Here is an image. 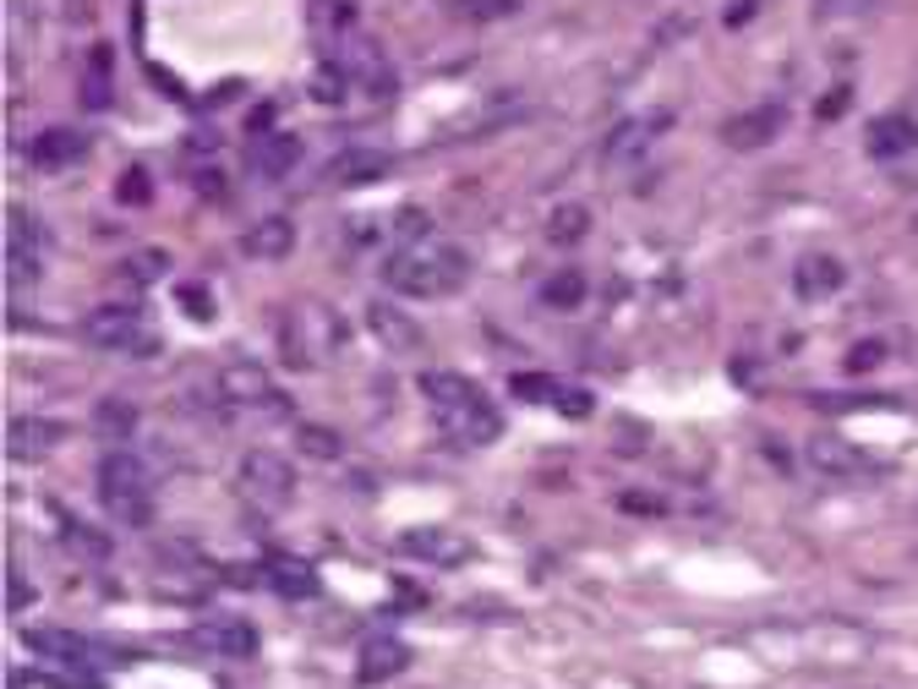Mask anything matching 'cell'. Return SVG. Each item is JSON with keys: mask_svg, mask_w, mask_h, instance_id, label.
<instances>
[{"mask_svg": "<svg viewBox=\"0 0 918 689\" xmlns=\"http://www.w3.org/2000/svg\"><path fill=\"white\" fill-rule=\"evenodd\" d=\"M383 279L399 290V295H448L471 279V257L466 246H437V241H421V246H404L383 263Z\"/></svg>", "mask_w": 918, "mask_h": 689, "instance_id": "obj_1", "label": "cell"}, {"mask_svg": "<svg viewBox=\"0 0 918 689\" xmlns=\"http://www.w3.org/2000/svg\"><path fill=\"white\" fill-rule=\"evenodd\" d=\"M421 395H426V406L437 411L443 433H454V438L493 444V438L504 433L498 411L482 400V389H476L471 378H459V373H426V378H421Z\"/></svg>", "mask_w": 918, "mask_h": 689, "instance_id": "obj_2", "label": "cell"}, {"mask_svg": "<svg viewBox=\"0 0 918 689\" xmlns=\"http://www.w3.org/2000/svg\"><path fill=\"white\" fill-rule=\"evenodd\" d=\"M99 504H105L110 520L143 531V525L154 520V482H148V466H143L137 455H121V449L105 455V460H99Z\"/></svg>", "mask_w": 918, "mask_h": 689, "instance_id": "obj_3", "label": "cell"}, {"mask_svg": "<svg viewBox=\"0 0 918 689\" xmlns=\"http://www.w3.org/2000/svg\"><path fill=\"white\" fill-rule=\"evenodd\" d=\"M83 339L94 351H116V356H159V334L137 317V306H99L83 317Z\"/></svg>", "mask_w": 918, "mask_h": 689, "instance_id": "obj_4", "label": "cell"}, {"mask_svg": "<svg viewBox=\"0 0 918 689\" xmlns=\"http://www.w3.org/2000/svg\"><path fill=\"white\" fill-rule=\"evenodd\" d=\"M399 553H410V558L432 564V569H459V564L476 558V542L459 536V531H448V525H421V531H404V536H399Z\"/></svg>", "mask_w": 918, "mask_h": 689, "instance_id": "obj_5", "label": "cell"}, {"mask_svg": "<svg viewBox=\"0 0 918 689\" xmlns=\"http://www.w3.org/2000/svg\"><path fill=\"white\" fill-rule=\"evenodd\" d=\"M241 493H246L252 504H263V509H279V504L295 493V471H290L279 455L252 449V455L241 460Z\"/></svg>", "mask_w": 918, "mask_h": 689, "instance_id": "obj_6", "label": "cell"}, {"mask_svg": "<svg viewBox=\"0 0 918 689\" xmlns=\"http://www.w3.org/2000/svg\"><path fill=\"white\" fill-rule=\"evenodd\" d=\"M61 444H67V427L50 422V416H12V427H7V455L23 460V466L56 455Z\"/></svg>", "mask_w": 918, "mask_h": 689, "instance_id": "obj_7", "label": "cell"}, {"mask_svg": "<svg viewBox=\"0 0 918 689\" xmlns=\"http://www.w3.org/2000/svg\"><path fill=\"white\" fill-rule=\"evenodd\" d=\"M257 580H263L274 596H285V602H306V596L317 591V575H312V564H306V558H295V553H268Z\"/></svg>", "mask_w": 918, "mask_h": 689, "instance_id": "obj_8", "label": "cell"}, {"mask_svg": "<svg viewBox=\"0 0 918 689\" xmlns=\"http://www.w3.org/2000/svg\"><path fill=\"white\" fill-rule=\"evenodd\" d=\"M366 328L377 334V344H383V351H394V356L421 351V328H415V317H404L394 301H372V306H366Z\"/></svg>", "mask_w": 918, "mask_h": 689, "instance_id": "obj_9", "label": "cell"}, {"mask_svg": "<svg viewBox=\"0 0 918 689\" xmlns=\"http://www.w3.org/2000/svg\"><path fill=\"white\" fill-rule=\"evenodd\" d=\"M192 645H203V651H219V656H257V629L246 624V618H208V624H197L192 629Z\"/></svg>", "mask_w": 918, "mask_h": 689, "instance_id": "obj_10", "label": "cell"}, {"mask_svg": "<svg viewBox=\"0 0 918 689\" xmlns=\"http://www.w3.org/2000/svg\"><path fill=\"white\" fill-rule=\"evenodd\" d=\"M776 132H782V105H760V110L733 116V121L722 126V143L738 148V154H754V148H765Z\"/></svg>", "mask_w": 918, "mask_h": 689, "instance_id": "obj_11", "label": "cell"}, {"mask_svg": "<svg viewBox=\"0 0 918 689\" xmlns=\"http://www.w3.org/2000/svg\"><path fill=\"white\" fill-rule=\"evenodd\" d=\"M404 667H410V645L394 640V634H372V640L361 645V656H355V678H361V684H388V678L404 673Z\"/></svg>", "mask_w": 918, "mask_h": 689, "instance_id": "obj_12", "label": "cell"}, {"mask_svg": "<svg viewBox=\"0 0 918 689\" xmlns=\"http://www.w3.org/2000/svg\"><path fill=\"white\" fill-rule=\"evenodd\" d=\"M88 154V137L77 132V126H45L39 137H34V148H28V159L39 165V170H67V165H77Z\"/></svg>", "mask_w": 918, "mask_h": 689, "instance_id": "obj_13", "label": "cell"}, {"mask_svg": "<svg viewBox=\"0 0 918 689\" xmlns=\"http://www.w3.org/2000/svg\"><path fill=\"white\" fill-rule=\"evenodd\" d=\"M241 252L257 257V263H279V257L295 252V225H290L285 214H268V219H257V225L241 235Z\"/></svg>", "mask_w": 918, "mask_h": 689, "instance_id": "obj_14", "label": "cell"}, {"mask_svg": "<svg viewBox=\"0 0 918 689\" xmlns=\"http://www.w3.org/2000/svg\"><path fill=\"white\" fill-rule=\"evenodd\" d=\"M809 466L820 471V476H836V482H847V476H858V471H869V460L847 444V438H836V433H820V438H809Z\"/></svg>", "mask_w": 918, "mask_h": 689, "instance_id": "obj_15", "label": "cell"}, {"mask_svg": "<svg viewBox=\"0 0 918 689\" xmlns=\"http://www.w3.org/2000/svg\"><path fill=\"white\" fill-rule=\"evenodd\" d=\"M7 257H12V279L39 274V225L28 208H12V219H7Z\"/></svg>", "mask_w": 918, "mask_h": 689, "instance_id": "obj_16", "label": "cell"}, {"mask_svg": "<svg viewBox=\"0 0 918 689\" xmlns=\"http://www.w3.org/2000/svg\"><path fill=\"white\" fill-rule=\"evenodd\" d=\"M842 263L831 257V252H809L804 263H798V274H793V285H798V295L804 301H825V295H836L842 290Z\"/></svg>", "mask_w": 918, "mask_h": 689, "instance_id": "obj_17", "label": "cell"}, {"mask_svg": "<svg viewBox=\"0 0 918 689\" xmlns=\"http://www.w3.org/2000/svg\"><path fill=\"white\" fill-rule=\"evenodd\" d=\"M219 389H225V400H241V406H274V384L257 362H230L219 373Z\"/></svg>", "mask_w": 918, "mask_h": 689, "instance_id": "obj_18", "label": "cell"}, {"mask_svg": "<svg viewBox=\"0 0 918 689\" xmlns=\"http://www.w3.org/2000/svg\"><path fill=\"white\" fill-rule=\"evenodd\" d=\"M913 143H918V132H913V121H902V116H880V121L869 126V137H863L869 159H880V165L913 154Z\"/></svg>", "mask_w": 918, "mask_h": 689, "instance_id": "obj_19", "label": "cell"}, {"mask_svg": "<svg viewBox=\"0 0 918 689\" xmlns=\"http://www.w3.org/2000/svg\"><path fill=\"white\" fill-rule=\"evenodd\" d=\"M388 176V154L383 148H350L328 165V181L334 186H366V181H383Z\"/></svg>", "mask_w": 918, "mask_h": 689, "instance_id": "obj_20", "label": "cell"}, {"mask_svg": "<svg viewBox=\"0 0 918 689\" xmlns=\"http://www.w3.org/2000/svg\"><path fill=\"white\" fill-rule=\"evenodd\" d=\"M295 159H301V143H295V137H263V143H257V154H252V165H257L268 181L290 176V170H295Z\"/></svg>", "mask_w": 918, "mask_h": 689, "instance_id": "obj_21", "label": "cell"}, {"mask_svg": "<svg viewBox=\"0 0 918 689\" xmlns=\"http://www.w3.org/2000/svg\"><path fill=\"white\" fill-rule=\"evenodd\" d=\"M542 301H547V306H558V312H575V306L585 301V274H580V268H558V274H547Z\"/></svg>", "mask_w": 918, "mask_h": 689, "instance_id": "obj_22", "label": "cell"}, {"mask_svg": "<svg viewBox=\"0 0 918 689\" xmlns=\"http://www.w3.org/2000/svg\"><path fill=\"white\" fill-rule=\"evenodd\" d=\"M61 542H67L72 553H83L88 564L110 558V536H99V531H94V525H83L77 515H61Z\"/></svg>", "mask_w": 918, "mask_h": 689, "instance_id": "obj_23", "label": "cell"}, {"mask_svg": "<svg viewBox=\"0 0 918 689\" xmlns=\"http://www.w3.org/2000/svg\"><path fill=\"white\" fill-rule=\"evenodd\" d=\"M83 83H88V88H83V105H88V110H105V105H110V45H94Z\"/></svg>", "mask_w": 918, "mask_h": 689, "instance_id": "obj_24", "label": "cell"}, {"mask_svg": "<svg viewBox=\"0 0 918 689\" xmlns=\"http://www.w3.org/2000/svg\"><path fill=\"white\" fill-rule=\"evenodd\" d=\"M585 230H591V214H585L580 203H564V208L547 219V241H553V246H575Z\"/></svg>", "mask_w": 918, "mask_h": 689, "instance_id": "obj_25", "label": "cell"}, {"mask_svg": "<svg viewBox=\"0 0 918 689\" xmlns=\"http://www.w3.org/2000/svg\"><path fill=\"white\" fill-rule=\"evenodd\" d=\"M295 449H301V455H312V460H339V449H345V444H339V433H334V427L301 422V427H295Z\"/></svg>", "mask_w": 918, "mask_h": 689, "instance_id": "obj_26", "label": "cell"}, {"mask_svg": "<svg viewBox=\"0 0 918 689\" xmlns=\"http://www.w3.org/2000/svg\"><path fill=\"white\" fill-rule=\"evenodd\" d=\"M662 121H667V116H656V121H624V126L613 132V143H607V154H613V159H624L629 148L640 154V148H645V137H656V132H662Z\"/></svg>", "mask_w": 918, "mask_h": 689, "instance_id": "obj_27", "label": "cell"}, {"mask_svg": "<svg viewBox=\"0 0 918 689\" xmlns=\"http://www.w3.org/2000/svg\"><path fill=\"white\" fill-rule=\"evenodd\" d=\"M94 422H99V433H105V438H132V427H137V411H132L126 400H105V406L94 411Z\"/></svg>", "mask_w": 918, "mask_h": 689, "instance_id": "obj_28", "label": "cell"}, {"mask_svg": "<svg viewBox=\"0 0 918 689\" xmlns=\"http://www.w3.org/2000/svg\"><path fill=\"white\" fill-rule=\"evenodd\" d=\"M553 411H558V416H569V422H580V416H591V411H596V395H591V389H580V384H558Z\"/></svg>", "mask_w": 918, "mask_h": 689, "instance_id": "obj_29", "label": "cell"}, {"mask_svg": "<svg viewBox=\"0 0 918 689\" xmlns=\"http://www.w3.org/2000/svg\"><path fill=\"white\" fill-rule=\"evenodd\" d=\"M176 301H181V312H186L192 323H214V317H219V306H214L208 285H181V290H176Z\"/></svg>", "mask_w": 918, "mask_h": 689, "instance_id": "obj_30", "label": "cell"}, {"mask_svg": "<svg viewBox=\"0 0 918 689\" xmlns=\"http://www.w3.org/2000/svg\"><path fill=\"white\" fill-rule=\"evenodd\" d=\"M526 406H553V395H558V378H542V373H515V384H509Z\"/></svg>", "mask_w": 918, "mask_h": 689, "instance_id": "obj_31", "label": "cell"}, {"mask_svg": "<svg viewBox=\"0 0 918 689\" xmlns=\"http://www.w3.org/2000/svg\"><path fill=\"white\" fill-rule=\"evenodd\" d=\"M520 7V0H454V12L459 17H471V23H493V17H509Z\"/></svg>", "mask_w": 918, "mask_h": 689, "instance_id": "obj_32", "label": "cell"}, {"mask_svg": "<svg viewBox=\"0 0 918 689\" xmlns=\"http://www.w3.org/2000/svg\"><path fill=\"white\" fill-rule=\"evenodd\" d=\"M880 406H891V400H880V395H814V411H880Z\"/></svg>", "mask_w": 918, "mask_h": 689, "instance_id": "obj_33", "label": "cell"}, {"mask_svg": "<svg viewBox=\"0 0 918 689\" xmlns=\"http://www.w3.org/2000/svg\"><path fill=\"white\" fill-rule=\"evenodd\" d=\"M126 274H132L137 285H154V279L170 274V257H165V252H137V257L126 263Z\"/></svg>", "mask_w": 918, "mask_h": 689, "instance_id": "obj_34", "label": "cell"}, {"mask_svg": "<svg viewBox=\"0 0 918 689\" xmlns=\"http://www.w3.org/2000/svg\"><path fill=\"white\" fill-rule=\"evenodd\" d=\"M885 362V344L880 339H863L858 351H847V373H874Z\"/></svg>", "mask_w": 918, "mask_h": 689, "instance_id": "obj_35", "label": "cell"}, {"mask_svg": "<svg viewBox=\"0 0 918 689\" xmlns=\"http://www.w3.org/2000/svg\"><path fill=\"white\" fill-rule=\"evenodd\" d=\"M121 203H148V176H143V170H126V176H121Z\"/></svg>", "mask_w": 918, "mask_h": 689, "instance_id": "obj_36", "label": "cell"}, {"mask_svg": "<svg viewBox=\"0 0 918 689\" xmlns=\"http://www.w3.org/2000/svg\"><path fill=\"white\" fill-rule=\"evenodd\" d=\"M7 602H12V613H23V607H28V602H34V585H28V580H23V575H17V569H12V575H7Z\"/></svg>", "mask_w": 918, "mask_h": 689, "instance_id": "obj_37", "label": "cell"}, {"mask_svg": "<svg viewBox=\"0 0 918 689\" xmlns=\"http://www.w3.org/2000/svg\"><path fill=\"white\" fill-rule=\"evenodd\" d=\"M618 509H629V515H662V498H651V493H624Z\"/></svg>", "mask_w": 918, "mask_h": 689, "instance_id": "obj_38", "label": "cell"}, {"mask_svg": "<svg viewBox=\"0 0 918 689\" xmlns=\"http://www.w3.org/2000/svg\"><path fill=\"white\" fill-rule=\"evenodd\" d=\"M192 186H197L203 197H219V192H225V181H219V170H214V165H203V170L192 176Z\"/></svg>", "mask_w": 918, "mask_h": 689, "instance_id": "obj_39", "label": "cell"}, {"mask_svg": "<svg viewBox=\"0 0 918 689\" xmlns=\"http://www.w3.org/2000/svg\"><path fill=\"white\" fill-rule=\"evenodd\" d=\"M399 235H415V241H421V235H426V214H421V208H399Z\"/></svg>", "mask_w": 918, "mask_h": 689, "instance_id": "obj_40", "label": "cell"}, {"mask_svg": "<svg viewBox=\"0 0 918 689\" xmlns=\"http://www.w3.org/2000/svg\"><path fill=\"white\" fill-rule=\"evenodd\" d=\"M869 0H820V17H842V12H863Z\"/></svg>", "mask_w": 918, "mask_h": 689, "instance_id": "obj_41", "label": "cell"}, {"mask_svg": "<svg viewBox=\"0 0 918 689\" xmlns=\"http://www.w3.org/2000/svg\"><path fill=\"white\" fill-rule=\"evenodd\" d=\"M312 94H317V99H328V105H334V99H339V94H345V88H339V72H323V77H317V88H312Z\"/></svg>", "mask_w": 918, "mask_h": 689, "instance_id": "obj_42", "label": "cell"}, {"mask_svg": "<svg viewBox=\"0 0 918 689\" xmlns=\"http://www.w3.org/2000/svg\"><path fill=\"white\" fill-rule=\"evenodd\" d=\"M842 105H847V88H836V94L820 105V116H842Z\"/></svg>", "mask_w": 918, "mask_h": 689, "instance_id": "obj_43", "label": "cell"}]
</instances>
